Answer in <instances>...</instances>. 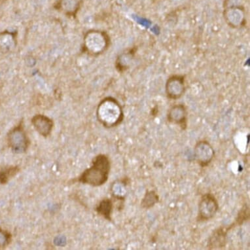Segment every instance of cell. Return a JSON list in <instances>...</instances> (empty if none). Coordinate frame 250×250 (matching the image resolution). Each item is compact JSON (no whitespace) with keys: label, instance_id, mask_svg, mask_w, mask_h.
I'll return each mask as SVG.
<instances>
[{"label":"cell","instance_id":"obj_15","mask_svg":"<svg viewBox=\"0 0 250 250\" xmlns=\"http://www.w3.org/2000/svg\"><path fill=\"white\" fill-rule=\"evenodd\" d=\"M11 240V234L0 228V248L6 247Z\"/></svg>","mask_w":250,"mask_h":250},{"label":"cell","instance_id":"obj_1","mask_svg":"<svg viewBox=\"0 0 250 250\" xmlns=\"http://www.w3.org/2000/svg\"><path fill=\"white\" fill-rule=\"evenodd\" d=\"M111 163L105 155H98L92 162V166L84 171L80 182L92 186H101L106 183L110 172Z\"/></svg>","mask_w":250,"mask_h":250},{"label":"cell","instance_id":"obj_12","mask_svg":"<svg viewBox=\"0 0 250 250\" xmlns=\"http://www.w3.org/2000/svg\"><path fill=\"white\" fill-rule=\"evenodd\" d=\"M159 202V197L155 191H147L141 202V207L144 209H150Z\"/></svg>","mask_w":250,"mask_h":250},{"label":"cell","instance_id":"obj_3","mask_svg":"<svg viewBox=\"0 0 250 250\" xmlns=\"http://www.w3.org/2000/svg\"><path fill=\"white\" fill-rule=\"evenodd\" d=\"M220 207L215 196L210 193H206L201 197L199 205L198 222H207L216 215Z\"/></svg>","mask_w":250,"mask_h":250},{"label":"cell","instance_id":"obj_10","mask_svg":"<svg viewBox=\"0 0 250 250\" xmlns=\"http://www.w3.org/2000/svg\"><path fill=\"white\" fill-rule=\"evenodd\" d=\"M80 0H59L55 7L58 10H64L67 15L74 16L80 9Z\"/></svg>","mask_w":250,"mask_h":250},{"label":"cell","instance_id":"obj_7","mask_svg":"<svg viewBox=\"0 0 250 250\" xmlns=\"http://www.w3.org/2000/svg\"><path fill=\"white\" fill-rule=\"evenodd\" d=\"M235 225L232 224L228 227H220L215 229L209 237L208 242V248L209 250L220 249L224 248L227 244L228 232L234 228Z\"/></svg>","mask_w":250,"mask_h":250},{"label":"cell","instance_id":"obj_14","mask_svg":"<svg viewBox=\"0 0 250 250\" xmlns=\"http://www.w3.org/2000/svg\"><path fill=\"white\" fill-rule=\"evenodd\" d=\"M250 219V208L247 205H245L240 209L236 217L235 222H234L235 226H240L244 222H247Z\"/></svg>","mask_w":250,"mask_h":250},{"label":"cell","instance_id":"obj_2","mask_svg":"<svg viewBox=\"0 0 250 250\" xmlns=\"http://www.w3.org/2000/svg\"><path fill=\"white\" fill-rule=\"evenodd\" d=\"M98 117L107 128L114 127L122 122L124 115L122 107L112 98L104 99L98 108Z\"/></svg>","mask_w":250,"mask_h":250},{"label":"cell","instance_id":"obj_8","mask_svg":"<svg viewBox=\"0 0 250 250\" xmlns=\"http://www.w3.org/2000/svg\"><path fill=\"white\" fill-rule=\"evenodd\" d=\"M167 119L173 124L179 125L183 130L188 126V112L184 104L174 105L169 109Z\"/></svg>","mask_w":250,"mask_h":250},{"label":"cell","instance_id":"obj_9","mask_svg":"<svg viewBox=\"0 0 250 250\" xmlns=\"http://www.w3.org/2000/svg\"><path fill=\"white\" fill-rule=\"evenodd\" d=\"M32 124L34 128L41 135L43 136H49L53 130V123L47 117L44 115H38L32 119Z\"/></svg>","mask_w":250,"mask_h":250},{"label":"cell","instance_id":"obj_11","mask_svg":"<svg viewBox=\"0 0 250 250\" xmlns=\"http://www.w3.org/2000/svg\"><path fill=\"white\" fill-rule=\"evenodd\" d=\"M113 209V203L109 199H104L97 208V212L108 221H111V215Z\"/></svg>","mask_w":250,"mask_h":250},{"label":"cell","instance_id":"obj_16","mask_svg":"<svg viewBox=\"0 0 250 250\" xmlns=\"http://www.w3.org/2000/svg\"><path fill=\"white\" fill-rule=\"evenodd\" d=\"M65 242L66 241H65V240L63 239V237L57 238V241L55 240L56 244H57V245L59 246H64Z\"/></svg>","mask_w":250,"mask_h":250},{"label":"cell","instance_id":"obj_13","mask_svg":"<svg viewBox=\"0 0 250 250\" xmlns=\"http://www.w3.org/2000/svg\"><path fill=\"white\" fill-rule=\"evenodd\" d=\"M19 169L17 167H9L0 172V183L2 184H6L8 180L18 173Z\"/></svg>","mask_w":250,"mask_h":250},{"label":"cell","instance_id":"obj_4","mask_svg":"<svg viewBox=\"0 0 250 250\" xmlns=\"http://www.w3.org/2000/svg\"><path fill=\"white\" fill-rule=\"evenodd\" d=\"M8 144L9 147L15 153H24L28 149L29 140L22 125L17 126L9 132Z\"/></svg>","mask_w":250,"mask_h":250},{"label":"cell","instance_id":"obj_5","mask_svg":"<svg viewBox=\"0 0 250 250\" xmlns=\"http://www.w3.org/2000/svg\"><path fill=\"white\" fill-rule=\"evenodd\" d=\"M214 156V150L208 142L204 140L196 144L194 149V159L202 168L208 166Z\"/></svg>","mask_w":250,"mask_h":250},{"label":"cell","instance_id":"obj_6","mask_svg":"<svg viewBox=\"0 0 250 250\" xmlns=\"http://www.w3.org/2000/svg\"><path fill=\"white\" fill-rule=\"evenodd\" d=\"M185 92V81L182 76H173L167 81L166 93L167 97L172 100H178Z\"/></svg>","mask_w":250,"mask_h":250}]
</instances>
